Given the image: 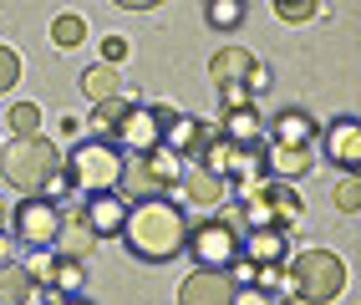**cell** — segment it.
I'll list each match as a JSON object with an SVG mask.
<instances>
[{
	"label": "cell",
	"mask_w": 361,
	"mask_h": 305,
	"mask_svg": "<svg viewBox=\"0 0 361 305\" xmlns=\"http://www.w3.org/2000/svg\"><path fill=\"white\" fill-rule=\"evenodd\" d=\"M133 56V46H128V36H107L102 41V61H112V66H123Z\"/></svg>",
	"instance_id": "1f68e13d"
},
{
	"label": "cell",
	"mask_w": 361,
	"mask_h": 305,
	"mask_svg": "<svg viewBox=\"0 0 361 305\" xmlns=\"http://www.w3.org/2000/svg\"><path fill=\"white\" fill-rule=\"evenodd\" d=\"M0 229H6V204H0Z\"/></svg>",
	"instance_id": "8d00e7d4"
},
{
	"label": "cell",
	"mask_w": 361,
	"mask_h": 305,
	"mask_svg": "<svg viewBox=\"0 0 361 305\" xmlns=\"http://www.w3.org/2000/svg\"><path fill=\"white\" fill-rule=\"evenodd\" d=\"M316 163V148H290V143H264V178H300Z\"/></svg>",
	"instance_id": "5bb4252c"
},
{
	"label": "cell",
	"mask_w": 361,
	"mask_h": 305,
	"mask_svg": "<svg viewBox=\"0 0 361 305\" xmlns=\"http://www.w3.org/2000/svg\"><path fill=\"white\" fill-rule=\"evenodd\" d=\"M82 285H87V270H82V260H61V254H56L51 290H56V295H82Z\"/></svg>",
	"instance_id": "d4e9b609"
},
{
	"label": "cell",
	"mask_w": 361,
	"mask_h": 305,
	"mask_svg": "<svg viewBox=\"0 0 361 305\" xmlns=\"http://www.w3.org/2000/svg\"><path fill=\"white\" fill-rule=\"evenodd\" d=\"M128 208H133V199H128L123 189L77 199V214H82L92 229H97V239H117V234H123V224H128Z\"/></svg>",
	"instance_id": "ba28073f"
},
{
	"label": "cell",
	"mask_w": 361,
	"mask_h": 305,
	"mask_svg": "<svg viewBox=\"0 0 361 305\" xmlns=\"http://www.w3.org/2000/svg\"><path fill=\"white\" fill-rule=\"evenodd\" d=\"M56 305H92V300H82V295H61Z\"/></svg>",
	"instance_id": "d590c367"
},
{
	"label": "cell",
	"mask_w": 361,
	"mask_h": 305,
	"mask_svg": "<svg viewBox=\"0 0 361 305\" xmlns=\"http://www.w3.org/2000/svg\"><path fill=\"white\" fill-rule=\"evenodd\" d=\"M61 153L51 137H16V143L6 148V158H0V178L11 183V189L26 199V194H46L51 189V178L61 173Z\"/></svg>",
	"instance_id": "3957f363"
},
{
	"label": "cell",
	"mask_w": 361,
	"mask_h": 305,
	"mask_svg": "<svg viewBox=\"0 0 361 305\" xmlns=\"http://www.w3.org/2000/svg\"><path fill=\"white\" fill-rule=\"evenodd\" d=\"M264 87H270V66H255V72H250V92H264Z\"/></svg>",
	"instance_id": "d6a6232c"
},
{
	"label": "cell",
	"mask_w": 361,
	"mask_h": 305,
	"mask_svg": "<svg viewBox=\"0 0 361 305\" xmlns=\"http://www.w3.org/2000/svg\"><path fill=\"white\" fill-rule=\"evenodd\" d=\"M36 285L41 280L31 275V265H16V260L0 265V305H31Z\"/></svg>",
	"instance_id": "d6986e66"
},
{
	"label": "cell",
	"mask_w": 361,
	"mask_h": 305,
	"mask_svg": "<svg viewBox=\"0 0 361 305\" xmlns=\"http://www.w3.org/2000/svg\"><path fill=\"white\" fill-rule=\"evenodd\" d=\"M6 123H11L16 137H41V123H46V117H41L36 102H16V107L6 112Z\"/></svg>",
	"instance_id": "484cf974"
},
{
	"label": "cell",
	"mask_w": 361,
	"mask_h": 305,
	"mask_svg": "<svg viewBox=\"0 0 361 305\" xmlns=\"http://www.w3.org/2000/svg\"><path fill=\"white\" fill-rule=\"evenodd\" d=\"M290 280H295V300L331 305V300H341V290H346V260L336 249L310 244V249H300L290 260Z\"/></svg>",
	"instance_id": "277c9868"
},
{
	"label": "cell",
	"mask_w": 361,
	"mask_h": 305,
	"mask_svg": "<svg viewBox=\"0 0 361 305\" xmlns=\"http://www.w3.org/2000/svg\"><path fill=\"white\" fill-rule=\"evenodd\" d=\"M178 305H234V275L194 265L178 285Z\"/></svg>",
	"instance_id": "30bf717a"
},
{
	"label": "cell",
	"mask_w": 361,
	"mask_h": 305,
	"mask_svg": "<svg viewBox=\"0 0 361 305\" xmlns=\"http://www.w3.org/2000/svg\"><path fill=\"white\" fill-rule=\"evenodd\" d=\"M250 97H255V92H250V82H229V87H219V102H224V112H229V107H250Z\"/></svg>",
	"instance_id": "4dcf8cb0"
},
{
	"label": "cell",
	"mask_w": 361,
	"mask_h": 305,
	"mask_svg": "<svg viewBox=\"0 0 361 305\" xmlns=\"http://www.w3.org/2000/svg\"><path fill=\"white\" fill-rule=\"evenodd\" d=\"M51 41H56V51H77V46H87V20L77 11H66L51 20Z\"/></svg>",
	"instance_id": "cb8c5ba5"
},
{
	"label": "cell",
	"mask_w": 361,
	"mask_h": 305,
	"mask_svg": "<svg viewBox=\"0 0 361 305\" xmlns=\"http://www.w3.org/2000/svg\"><path fill=\"white\" fill-rule=\"evenodd\" d=\"M331 204L341 208V214H361V173H341V178H336Z\"/></svg>",
	"instance_id": "83f0119b"
},
{
	"label": "cell",
	"mask_w": 361,
	"mask_h": 305,
	"mask_svg": "<svg viewBox=\"0 0 361 305\" xmlns=\"http://www.w3.org/2000/svg\"><path fill=\"white\" fill-rule=\"evenodd\" d=\"M6 260H11V234L0 229V265H6Z\"/></svg>",
	"instance_id": "e575fe53"
},
{
	"label": "cell",
	"mask_w": 361,
	"mask_h": 305,
	"mask_svg": "<svg viewBox=\"0 0 361 305\" xmlns=\"http://www.w3.org/2000/svg\"><path fill=\"white\" fill-rule=\"evenodd\" d=\"M112 6H123V11H153V6H163V0H112Z\"/></svg>",
	"instance_id": "836d02e7"
},
{
	"label": "cell",
	"mask_w": 361,
	"mask_h": 305,
	"mask_svg": "<svg viewBox=\"0 0 361 305\" xmlns=\"http://www.w3.org/2000/svg\"><path fill=\"white\" fill-rule=\"evenodd\" d=\"M234 305H280V295L259 290V285H234Z\"/></svg>",
	"instance_id": "f546056e"
},
{
	"label": "cell",
	"mask_w": 361,
	"mask_h": 305,
	"mask_svg": "<svg viewBox=\"0 0 361 305\" xmlns=\"http://www.w3.org/2000/svg\"><path fill=\"white\" fill-rule=\"evenodd\" d=\"M133 107H137L133 92H123V97H112V102H92V117H87L92 137H107V143H117V132H123V123H128Z\"/></svg>",
	"instance_id": "e0dca14e"
},
{
	"label": "cell",
	"mask_w": 361,
	"mask_h": 305,
	"mask_svg": "<svg viewBox=\"0 0 361 305\" xmlns=\"http://www.w3.org/2000/svg\"><path fill=\"white\" fill-rule=\"evenodd\" d=\"M214 137H219V132H209V127L199 123V117H183V112H178L173 123L163 127V143L173 148L178 158H199V153H204V148L214 143Z\"/></svg>",
	"instance_id": "4fadbf2b"
},
{
	"label": "cell",
	"mask_w": 361,
	"mask_h": 305,
	"mask_svg": "<svg viewBox=\"0 0 361 305\" xmlns=\"http://www.w3.org/2000/svg\"><path fill=\"white\" fill-rule=\"evenodd\" d=\"M316 132L321 123L310 117L305 107H285L270 117V143H290V148H316Z\"/></svg>",
	"instance_id": "7c38bea8"
},
{
	"label": "cell",
	"mask_w": 361,
	"mask_h": 305,
	"mask_svg": "<svg viewBox=\"0 0 361 305\" xmlns=\"http://www.w3.org/2000/svg\"><path fill=\"white\" fill-rule=\"evenodd\" d=\"M255 51H245V46H219V51L209 56V82L214 87H229V82H250L255 72Z\"/></svg>",
	"instance_id": "2e32d148"
},
{
	"label": "cell",
	"mask_w": 361,
	"mask_h": 305,
	"mask_svg": "<svg viewBox=\"0 0 361 305\" xmlns=\"http://www.w3.org/2000/svg\"><path fill=\"white\" fill-rule=\"evenodd\" d=\"M188 229H194V219H188L183 199L148 194V199H133L128 224H123L117 239L128 244L133 260H142V265H168V260H178V254L188 249Z\"/></svg>",
	"instance_id": "6da1fadb"
},
{
	"label": "cell",
	"mask_w": 361,
	"mask_h": 305,
	"mask_svg": "<svg viewBox=\"0 0 361 305\" xmlns=\"http://www.w3.org/2000/svg\"><path fill=\"white\" fill-rule=\"evenodd\" d=\"M188 260H194L199 270H234L239 254H245V239H239V229L219 214V219H194V229H188Z\"/></svg>",
	"instance_id": "5b68a950"
},
{
	"label": "cell",
	"mask_w": 361,
	"mask_h": 305,
	"mask_svg": "<svg viewBox=\"0 0 361 305\" xmlns=\"http://www.w3.org/2000/svg\"><path fill=\"white\" fill-rule=\"evenodd\" d=\"M0 158H6V148H0Z\"/></svg>",
	"instance_id": "74e56055"
},
{
	"label": "cell",
	"mask_w": 361,
	"mask_h": 305,
	"mask_svg": "<svg viewBox=\"0 0 361 305\" xmlns=\"http://www.w3.org/2000/svg\"><path fill=\"white\" fill-rule=\"evenodd\" d=\"M82 92L92 102H112V97H123L128 87H123V72H117L112 61H97V66H87V72H82Z\"/></svg>",
	"instance_id": "44dd1931"
},
{
	"label": "cell",
	"mask_w": 361,
	"mask_h": 305,
	"mask_svg": "<svg viewBox=\"0 0 361 305\" xmlns=\"http://www.w3.org/2000/svg\"><path fill=\"white\" fill-rule=\"evenodd\" d=\"M245 254H250L255 265H285V260H290V234H285V224L250 229L245 234Z\"/></svg>",
	"instance_id": "9a60e30c"
},
{
	"label": "cell",
	"mask_w": 361,
	"mask_h": 305,
	"mask_svg": "<svg viewBox=\"0 0 361 305\" xmlns=\"http://www.w3.org/2000/svg\"><path fill=\"white\" fill-rule=\"evenodd\" d=\"M270 11L285 20V26H305V20L321 15V0H270Z\"/></svg>",
	"instance_id": "4316f807"
},
{
	"label": "cell",
	"mask_w": 361,
	"mask_h": 305,
	"mask_svg": "<svg viewBox=\"0 0 361 305\" xmlns=\"http://www.w3.org/2000/svg\"><path fill=\"white\" fill-rule=\"evenodd\" d=\"M255 194L275 208V219H280V224H295V219L305 214V204H300V194L290 189V178H259V183H255Z\"/></svg>",
	"instance_id": "ac0fdd59"
},
{
	"label": "cell",
	"mask_w": 361,
	"mask_h": 305,
	"mask_svg": "<svg viewBox=\"0 0 361 305\" xmlns=\"http://www.w3.org/2000/svg\"><path fill=\"white\" fill-rule=\"evenodd\" d=\"M20 82V56L11 51V46L6 41H0V97H6V92Z\"/></svg>",
	"instance_id": "f1b7e54d"
},
{
	"label": "cell",
	"mask_w": 361,
	"mask_h": 305,
	"mask_svg": "<svg viewBox=\"0 0 361 305\" xmlns=\"http://www.w3.org/2000/svg\"><path fill=\"white\" fill-rule=\"evenodd\" d=\"M224 189H229V178H219L209 168V163L199 158H188L183 163V178H178V194L188 208H199V214H214V208H224Z\"/></svg>",
	"instance_id": "52a82bcc"
},
{
	"label": "cell",
	"mask_w": 361,
	"mask_h": 305,
	"mask_svg": "<svg viewBox=\"0 0 361 305\" xmlns=\"http://www.w3.org/2000/svg\"><path fill=\"white\" fill-rule=\"evenodd\" d=\"M92 249H97V229H92V224L77 214V224H66V229H61L56 254H61V260H87Z\"/></svg>",
	"instance_id": "7402d4cb"
},
{
	"label": "cell",
	"mask_w": 361,
	"mask_h": 305,
	"mask_svg": "<svg viewBox=\"0 0 361 305\" xmlns=\"http://www.w3.org/2000/svg\"><path fill=\"white\" fill-rule=\"evenodd\" d=\"M66 183H71V194L87 199V194H112V189H123V173H128V153L107 143V137H82L77 148L66 153Z\"/></svg>",
	"instance_id": "7a4b0ae2"
},
{
	"label": "cell",
	"mask_w": 361,
	"mask_h": 305,
	"mask_svg": "<svg viewBox=\"0 0 361 305\" xmlns=\"http://www.w3.org/2000/svg\"><path fill=\"white\" fill-rule=\"evenodd\" d=\"M219 132L234 137V143H245V148H264V123H259V112H255V107H229Z\"/></svg>",
	"instance_id": "ffe728a7"
},
{
	"label": "cell",
	"mask_w": 361,
	"mask_h": 305,
	"mask_svg": "<svg viewBox=\"0 0 361 305\" xmlns=\"http://www.w3.org/2000/svg\"><path fill=\"white\" fill-rule=\"evenodd\" d=\"M117 148H123L128 158H148L153 148H163V123H158V112L137 102V107L128 112L123 132H117Z\"/></svg>",
	"instance_id": "8fae6325"
},
{
	"label": "cell",
	"mask_w": 361,
	"mask_h": 305,
	"mask_svg": "<svg viewBox=\"0 0 361 305\" xmlns=\"http://www.w3.org/2000/svg\"><path fill=\"white\" fill-rule=\"evenodd\" d=\"M204 20L214 31H239L245 26V0H204Z\"/></svg>",
	"instance_id": "603a6c76"
},
{
	"label": "cell",
	"mask_w": 361,
	"mask_h": 305,
	"mask_svg": "<svg viewBox=\"0 0 361 305\" xmlns=\"http://www.w3.org/2000/svg\"><path fill=\"white\" fill-rule=\"evenodd\" d=\"M11 229H16V239L31 244V249H56L61 229H66V208L51 194H26L11 208Z\"/></svg>",
	"instance_id": "8992f818"
},
{
	"label": "cell",
	"mask_w": 361,
	"mask_h": 305,
	"mask_svg": "<svg viewBox=\"0 0 361 305\" xmlns=\"http://www.w3.org/2000/svg\"><path fill=\"white\" fill-rule=\"evenodd\" d=\"M321 153L341 173H361V117H336L321 132Z\"/></svg>",
	"instance_id": "9c48e42d"
}]
</instances>
